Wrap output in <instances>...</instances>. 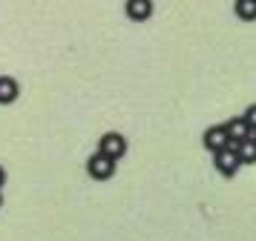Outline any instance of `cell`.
<instances>
[{"label":"cell","mask_w":256,"mask_h":241,"mask_svg":"<svg viewBox=\"0 0 256 241\" xmlns=\"http://www.w3.org/2000/svg\"><path fill=\"white\" fill-rule=\"evenodd\" d=\"M95 152H101V155H106V158H124L127 155V138L121 135V132H104V135L98 138V149Z\"/></svg>","instance_id":"obj_1"},{"label":"cell","mask_w":256,"mask_h":241,"mask_svg":"<svg viewBox=\"0 0 256 241\" xmlns=\"http://www.w3.org/2000/svg\"><path fill=\"white\" fill-rule=\"evenodd\" d=\"M86 172H90V178H95V181H110L116 175V161L101 155V152H95V155L86 158Z\"/></svg>","instance_id":"obj_2"},{"label":"cell","mask_w":256,"mask_h":241,"mask_svg":"<svg viewBox=\"0 0 256 241\" xmlns=\"http://www.w3.org/2000/svg\"><path fill=\"white\" fill-rule=\"evenodd\" d=\"M213 167H216V172H222L224 178L236 175V172H239V155H236V149L224 147V149H219V152H213Z\"/></svg>","instance_id":"obj_3"},{"label":"cell","mask_w":256,"mask_h":241,"mask_svg":"<svg viewBox=\"0 0 256 241\" xmlns=\"http://www.w3.org/2000/svg\"><path fill=\"white\" fill-rule=\"evenodd\" d=\"M202 144H204V149H210V152H219V149L230 147V138H228V132H224V124L208 126L204 135H202Z\"/></svg>","instance_id":"obj_4"},{"label":"cell","mask_w":256,"mask_h":241,"mask_svg":"<svg viewBox=\"0 0 256 241\" xmlns=\"http://www.w3.org/2000/svg\"><path fill=\"white\" fill-rule=\"evenodd\" d=\"M230 147L236 149L239 164H256V138L254 135L242 138V141H236V144H230Z\"/></svg>","instance_id":"obj_5"},{"label":"cell","mask_w":256,"mask_h":241,"mask_svg":"<svg viewBox=\"0 0 256 241\" xmlns=\"http://www.w3.org/2000/svg\"><path fill=\"white\" fill-rule=\"evenodd\" d=\"M224 132H228V138H230V144H236V141H242V138H248V135H254V132H250V126H248V121H244L242 115L230 118V121L224 124Z\"/></svg>","instance_id":"obj_6"},{"label":"cell","mask_w":256,"mask_h":241,"mask_svg":"<svg viewBox=\"0 0 256 241\" xmlns=\"http://www.w3.org/2000/svg\"><path fill=\"white\" fill-rule=\"evenodd\" d=\"M18 95H20V83L9 75H0V103L9 106V103L18 101Z\"/></svg>","instance_id":"obj_7"},{"label":"cell","mask_w":256,"mask_h":241,"mask_svg":"<svg viewBox=\"0 0 256 241\" xmlns=\"http://www.w3.org/2000/svg\"><path fill=\"white\" fill-rule=\"evenodd\" d=\"M124 11L130 20H147L152 14V0H127Z\"/></svg>","instance_id":"obj_8"},{"label":"cell","mask_w":256,"mask_h":241,"mask_svg":"<svg viewBox=\"0 0 256 241\" xmlns=\"http://www.w3.org/2000/svg\"><path fill=\"white\" fill-rule=\"evenodd\" d=\"M233 11L242 20H256V0H236L233 3Z\"/></svg>","instance_id":"obj_9"},{"label":"cell","mask_w":256,"mask_h":241,"mask_svg":"<svg viewBox=\"0 0 256 241\" xmlns=\"http://www.w3.org/2000/svg\"><path fill=\"white\" fill-rule=\"evenodd\" d=\"M244 121H248V126H250V132H256V103H250L248 109H244V115H242Z\"/></svg>","instance_id":"obj_10"},{"label":"cell","mask_w":256,"mask_h":241,"mask_svg":"<svg viewBox=\"0 0 256 241\" xmlns=\"http://www.w3.org/2000/svg\"><path fill=\"white\" fill-rule=\"evenodd\" d=\"M3 184H6V170L0 167V190H3Z\"/></svg>","instance_id":"obj_11"},{"label":"cell","mask_w":256,"mask_h":241,"mask_svg":"<svg viewBox=\"0 0 256 241\" xmlns=\"http://www.w3.org/2000/svg\"><path fill=\"white\" fill-rule=\"evenodd\" d=\"M0 207H3V195H0Z\"/></svg>","instance_id":"obj_12"},{"label":"cell","mask_w":256,"mask_h":241,"mask_svg":"<svg viewBox=\"0 0 256 241\" xmlns=\"http://www.w3.org/2000/svg\"><path fill=\"white\" fill-rule=\"evenodd\" d=\"M254 138H256V132H254Z\"/></svg>","instance_id":"obj_13"}]
</instances>
